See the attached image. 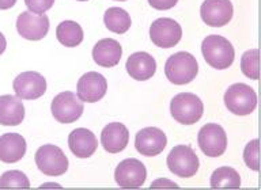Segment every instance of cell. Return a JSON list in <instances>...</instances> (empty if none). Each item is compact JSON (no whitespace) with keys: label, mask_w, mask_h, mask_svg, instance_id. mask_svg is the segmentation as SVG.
Returning a JSON list of instances; mask_svg holds the SVG:
<instances>
[{"label":"cell","mask_w":261,"mask_h":190,"mask_svg":"<svg viewBox=\"0 0 261 190\" xmlns=\"http://www.w3.org/2000/svg\"><path fill=\"white\" fill-rule=\"evenodd\" d=\"M171 116L182 125H193L200 121L204 113V105L197 95L192 93L177 94L170 102Z\"/></svg>","instance_id":"obj_3"},{"label":"cell","mask_w":261,"mask_h":190,"mask_svg":"<svg viewBox=\"0 0 261 190\" xmlns=\"http://www.w3.org/2000/svg\"><path fill=\"white\" fill-rule=\"evenodd\" d=\"M166 162L169 170L179 178H191L199 171V158L189 146H175Z\"/></svg>","instance_id":"obj_6"},{"label":"cell","mask_w":261,"mask_h":190,"mask_svg":"<svg viewBox=\"0 0 261 190\" xmlns=\"http://www.w3.org/2000/svg\"><path fill=\"white\" fill-rule=\"evenodd\" d=\"M224 103L231 113L237 116H248L256 109L257 95L250 86L236 83L230 86L224 94Z\"/></svg>","instance_id":"obj_4"},{"label":"cell","mask_w":261,"mask_h":190,"mask_svg":"<svg viewBox=\"0 0 261 190\" xmlns=\"http://www.w3.org/2000/svg\"><path fill=\"white\" fill-rule=\"evenodd\" d=\"M199 72V64L193 55L188 52H177L167 59L165 73L173 85L182 86L191 83Z\"/></svg>","instance_id":"obj_2"},{"label":"cell","mask_w":261,"mask_h":190,"mask_svg":"<svg viewBox=\"0 0 261 190\" xmlns=\"http://www.w3.org/2000/svg\"><path fill=\"white\" fill-rule=\"evenodd\" d=\"M108 82L101 73L87 72L77 82V98L82 102L94 103L105 97Z\"/></svg>","instance_id":"obj_15"},{"label":"cell","mask_w":261,"mask_h":190,"mask_svg":"<svg viewBox=\"0 0 261 190\" xmlns=\"http://www.w3.org/2000/svg\"><path fill=\"white\" fill-rule=\"evenodd\" d=\"M26 140L19 133H6L0 136V162L16 163L26 154Z\"/></svg>","instance_id":"obj_20"},{"label":"cell","mask_w":261,"mask_h":190,"mask_svg":"<svg viewBox=\"0 0 261 190\" xmlns=\"http://www.w3.org/2000/svg\"><path fill=\"white\" fill-rule=\"evenodd\" d=\"M166 146V134L163 133V130L154 126L139 130L135 138V148L139 154L144 156H156L163 152Z\"/></svg>","instance_id":"obj_12"},{"label":"cell","mask_w":261,"mask_h":190,"mask_svg":"<svg viewBox=\"0 0 261 190\" xmlns=\"http://www.w3.org/2000/svg\"><path fill=\"white\" fill-rule=\"evenodd\" d=\"M201 53L208 65L215 69H227L234 63L236 52L231 42L222 36L211 34L204 38Z\"/></svg>","instance_id":"obj_1"},{"label":"cell","mask_w":261,"mask_h":190,"mask_svg":"<svg viewBox=\"0 0 261 190\" xmlns=\"http://www.w3.org/2000/svg\"><path fill=\"white\" fill-rule=\"evenodd\" d=\"M116 2H125V0H116Z\"/></svg>","instance_id":"obj_33"},{"label":"cell","mask_w":261,"mask_h":190,"mask_svg":"<svg viewBox=\"0 0 261 190\" xmlns=\"http://www.w3.org/2000/svg\"><path fill=\"white\" fill-rule=\"evenodd\" d=\"M162 186H170V187H177L174 182H171L169 179H158V181H155L152 182L151 187H162Z\"/></svg>","instance_id":"obj_30"},{"label":"cell","mask_w":261,"mask_h":190,"mask_svg":"<svg viewBox=\"0 0 261 190\" xmlns=\"http://www.w3.org/2000/svg\"><path fill=\"white\" fill-rule=\"evenodd\" d=\"M241 71L249 79H253V80L258 79V49H252L242 55Z\"/></svg>","instance_id":"obj_25"},{"label":"cell","mask_w":261,"mask_h":190,"mask_svg":"<svg viewBox=\"0 0 261 190\" xmlns=\"http://www.w3.org/2000/svg\"><path fill=\"white\" fill-rule=\"evenodd\" d=\"M177 2L178 0H148V4L155 10L165 11V10H170V8L174 7Z\"/></svg>","instance_id":"obj_29"},{"label":"cell","mask_w":261,"mask_h":190,"mask_svg":"<svg viewBox=\"0 0 261 190\" xmlns=\"http://www.w3.org/2000/svg\"><path fill=\"white\" fill-rule=\"evenodd\" d=\"M210 183L212 189H240L241 177L232 167H219L214 171Z\"/></svg>","instance_id":"obj_24"},{"label":"cell","mask_w":261,"mask_h":190,"mask_svg":"<svg viewBox=\"0 0 261 190\" xmlns=\"http://www.w3.org/2000/svg\"><path fill=\"white\" fill-rule=\"evenodd\" d=\"M12 187L29 189L30 187V181L22 171H6L0 177V189H12Z\"/></svg>","instance_id":"obj_26"},{"label":"cell","mask_w":261,"mask_h":190,"mask_svg":"<svg viewBox=\"0 0 261 190\" xmlns=\"http://www.w3.org/2000/svg\"><path fill=\"white\" fill-rule=\"evenodd\" d=\"M150 37L152 44L159 48H173L182 38V29L174 19L159 18L151 24Z\"/></svg>","instance_id":"obj_9"},{"label":"cell","mask_w":261,"mask_h":190,"mask_svg":"<svg viewBox=\"0 0 261 190\" xmlns=\"http://www.w3.org/2000/svg\"><path fill=\"white\" fill-rule=\"evenodd\" d=\"M258 140H253V142L248 143V146L245 147L244 151V160L246 163V166L253 171H258L260 166H258Z\"/></svg>","instance_id":"obj_27"},{"label":"cell","mask_w":261,"mask_h":190,"mask_svg":"<svg viewBox=\"0 0 261 190\" xmlns=\"http://www.w3.org/2000/svg\"><path fill=\"white\" fill-rule=\"evenodd\" d=\"M6 46H7L6 37L3 36V33H0V55H3L4 50H6Z\"/></svg>","instance_id":"obj_32"},{"label":"cell","mask_w":261,"mask_h":190,"mask_svg":"<svg viewBox=\"0 0 261 190\" xmlns=\"http://www.w3.org/2000/svg\"><path fill=\"white\" fill-rule=\"evenodd\" d=\"M24 118V106L18 97L2 95L0 97V124L6 126H16Z\"/></svg>","instance_id":"obj_21"},{"label":"cell","mask_w":261,"mask_h":190,"mask_svg":"<svg viewBox=\"0 0 261 190\" xmlns=\"http://www.w3.org/2000/svg\"><path fill=\"white\" fill-rule=\"evenodd\" d=\"M103 22H105L106 28L116 34L126 33L129 30L130 23H132L129 14L120 7L109 8L103 15Z\"/></svg>","instance_id":"obj_23"},{"label":"cell","mask_w":261,"mask_h":190,"mask_svg":"<svg viewBox=\"0 0 261 190\" xmlns=\"http://www.w3.org/2000/svg\"><path fill=\"white\" fill-rule=\"evenodd\" d=\"M69 150L75 156L86 159L93 156L98 148V140L95 134L85 128H77L72 130L68 136Z\"/></svg>","instance_id":"obj_18"},{"label":"cell","mask_w":261,"mask_h":190,"mask_svg":"<svg viewBox=\"0 0 261 190\" xmlns=\"http://www.w3.org/2000/svg\"><path fill=\"white\" fill-rule=\"evenodd\" d=\"M24 3L28 6L29 11L37 15H42L52 8L55 0H24Z\"/></svg>","instance_id":"obj_28"},{"label":"cell","mask_w":261,"mask_h":190,"mask_svg":"<svg viewBox=\"0 0 261 190\" xmlns=\"http://www.w3.org/2000/svg\"><path fill=\"white\" fill-rule=\"evenodd\" d=\"M200 15L208 26L222 28L231 20L232 4L230 0H204Z\"/></svg>","instance_id":"obj_14"},{"label":"cell","mask_w":261,"mask_h":190,"mask_svg":"<svg viewBox=\"0 0 261 190\" xmlns=\"http://www.w3.org/2000/svg\"><path fill=\"white\" fill-rule=\"evenodd\" d=\"M16 30L26 40L40 41L48 34L49 18L45 14L37 15L30 11H24L16 19Z\"/></svg>","instance_id":"obj_13"},{"label":"cell","mask_w":261,"mask_h":190,"mask_svg":"<svg viewBox=\"0 0 261 190\" xmlns=\"http://www.w3.org/2000/svg\"><path fill=\"white\" fill-rule=\"evenodd\" d=\"M36 165L42 174L49 177H60L68 170V159L61 148L53 144H45L37 150Z\"/></svg>","instance_id":"obj_5"},{"label":"cell","mask_w":261,"mask_h":190,"mask_svg":"<svg viewBox=\"0 0 261 190\" xmlns=\"http://www.w3.org/2000/svg\"><path fill=\"white\" fill-rule=\"evenodd\" d=\"M52 114L55 120L61 124H71L77 121L83 114V102L71 91L57 94L52 101Z\"/></svg>","instance_id":"obj_7"},{"label":"cell","mask_w":261,"mask_h":190,"mask_svg":"<svg viewBox=\"0 0 261 190\" xmlns=\"http://www.w3.org/2000/svg\"><path fill=\"white\" fill-rule=\"evenodd\" d=\"M79 2H87V0H79Z\"/></svg>","instance_id":"obj_34"},{"label":"cell","mask_w":261,"mask_h":190,"mask_svg":"<svg viewBox=\"0 0 261 190\" xmlns=\"http://www.w3.org/2000/svg\"><path fill=\"white\" fill-rule=\"evenodd\" d=\"M14 91L19 99H37L42 97L46 91V80L45 77L34 71H26L15 77L14 80Z\"/></svg>","instance_id":"obj_11"},{"label":"cell","mask_w":261,"mask_h":190,"mask_svg":"<svg viewBox=\"0 0 261 190\" xmlns=\"http://www.w3.org/2000/svg\"><path fill=\"white\" fill-rule=\"evenodd\" d=\"M122 48L113 38H103L98 41L93 48V59L98 65L112 68L121 60Z\"/></svg>","instance_id":"obj_19"},{"label":"cell","mask_w":261,"mask_h":190,"mask_svg":"<svg viewBox=\"0 0 261 190\" xmlns=\"http://www.w3.org/2000/svg\"><path fill=\"white\" fill-rule=\"evenodd\" d=\"M146 166L138 159L122 160L114 171V179L120 187L124 189H138L146 182Z\"/></svg>","instance_id":"obj_10"},{"label":"cell","mask_w":261,"mask_h":190,"mask_svg":"<svg viewBox=\"0 0 261 190\" xmlns=\"http://www.w3.org/2000/svg\"><path fill=\"white\" fill-rule=\"evenodd\" d=\"M126 72L135 80H148L155 75L156 61L151 55L146 52H136L130 55L126 60Z\"/></svg>","instance_id":"obj_17"},{"label":"cell","mask_w":261,"mask_h":190,"mask_svg":"<svg viewBox=\"0 0 261 190\" xmlns=\"http://www.w3.org/2000/svg\"><path fill=\"white\" fill-rule=\"evenodd\" d=\"M56 37L60 44L68 48H75L83 41V30L81 24L73 20L61 22L56 29Z\"/></svg>","instance_id":"obj_22"},{"label":"cell","mask_w":261,"mask_h":190,"mask_svg":"<svg viewBox=\"0 0 261 190\" xmlns=\"http://www.w3.org/2000/svg\"><path fill=\"white\" fill-rule=\"evenodd\" d=\"M129 142V130L121 122H112L101 133L102 147L109 154H118L126 148Z\"/></svg>","instance_id":"obj_16"},{"label":"cell","mask_w":261,"mask_h":190,"mask_svg":"<svg viewBox=\"0 0 261 190\" xmlns=\"http://www.w3.org/2000/svg\"><path fill=\"white\" fill-rule=\"evenodd\" d=\"M16 0H0V10H8V8L14 7Z\"/></svg>","instance_id":"obj_31"},{"label":"cell","mask_w":261,"mask_h":190,"mask_svg":"<svg viewBox=\"0 0 261 190\" xmlns=\"http://www.w3.org/2000/svg\"><path fill=\"white\" fill-rule=\"evenodd\" d=\"M200 150L204 155L210 158H218L226 152L227 148V136L226 132L218 124H207L204 125L197 136Z\"/></svg>","instance_id":"obj_8"}]
</instances>
